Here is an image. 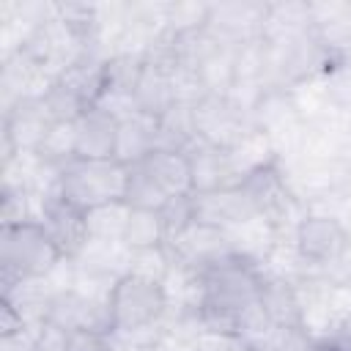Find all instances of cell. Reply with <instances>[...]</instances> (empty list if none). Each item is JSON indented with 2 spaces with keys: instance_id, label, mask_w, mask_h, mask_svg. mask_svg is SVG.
Listing matches in <instances>:
<instances>
[{
  "instance_id": "obj_8",
  "label": "cell",
  "mask_w": 351,
  "mask_h": 351,
  "mask_svg": "<svg viewBox=\"0 0 351 351\" xmlns=\"http://www.w3.org/2000/svg\"><path fill=\"white\" fill-rule=\"evenodd\" d=\"M258 304L271 326H304L302 296L285 277H263Z\"/></svg>"
},
{
  "instance_id": "obj_7",
  "label": "cell",
  "mask_w": 351,
  "mask_h": 351,
  "mask_svg": "<svg viewBox=\"0 0 351 351\" xmlns=\"http://www.w3.org/2000/svg\"><path fill=\"white\" fill-rule=\"evenodd\" d=\"M159 145V118L148 112H132L118 121V143H115V159L123 165L143 162L151 151Z\"/></svg>"
},
{
  "instance_id": "obj_6",
  "label": "cell",
  "mask_w": 351,
  "mask_h": 351,
  "mask_svg": "<svg viewBox=\"0 0 351 351\" xmlns=\"http://www.w3.org/2000/svg\"><path fill=\"white\" fill-rule=\"evenodd\" d=\"M118 118L101 107L77 118V156L74 159H115Z\"/></svg>"
},
{
  "instance_id": "obj_2",
  "label": "cell",
  "mask_w": 351,
  "mask_h": 351,
  "mask_svg": "<svg viewBox=\"0 0 351 351\" xmlns=\"http://www.w3.org/2000/svg\"><path fill=\"white\" fill-rule=\"evenodd\" d=\"M167 307L170 302L165 282L129 271L121 274L107 291V313L112 326L110 337H140L162 321Z\"/></svg>"
},
{
  "instance_id": "obj_4",
  "label": "cell",
  "mask_w": 351,
  "mask_h": 351,
  "mask_svg": "<svg viewBox=\"0 0 351 351\" xmlns=\"http://www.w3.org/2000/svg\"><path fill=\"white\" fill-rule=\"evenodd\" d=\"M293 247L304 263L329 266L351 250V233L332 214H304L293 230Z\"/></svg>"
},
{
  "instance_id": "obj_5",
  "label": "cell",
  "mask_w": 351,
  "mask_h": 351,
  "mask_svg": "<svg viewBox=\"0 0 351 351\" xmlns=\"http://www.w3.org/2000/svg\"><path fill=\"white\" fill-rule=\"evenodd\" d=\"M41 228L63 255V261H77L85 247L90 244V222L88 214L71 203H66L60 195H52L41 203L38 214Z\"/></svg>"
},
{
  "instance_id": "obj_10",
  "label": "cell",
  "mask_w": 351,
  "mask_h": 351,
  "mask_svg": "<svg viewBox=\"0 0 351 351\" xmlns=\"http://www.w3.org/2000/svg\"><path fill=\"white\" fill-rule=\"evenodd\" d=\"M192 351H252L247 340L239 332H217V329H200L195 335Z\"/></svg>"
},
{
  "instance_id": "obj_1",
  "label": "cell",
  "mask_w": 351,
  "mask_h": 351,
  "mask_svg": "<svg viewBox=\"0 0 351 351\" xmlns=\"http://www.w3.org/2000/svg\"><path fill=\"white\" fill-rule=\"evenodd\" d=\"M129 165L118 159H71L58 170V195L85 214L126 203Z\"/></svg>"
},
{
  "instance_id": "obj_9",
  "label": "cell",
  "mask_w": 351,
  "mask_h": 351,
  "mask_svg": "<svg viewBox=\"0 0 351 351\" xmlns=\"http://www.w3.org/2000/svg\"><path fill=\"white\" fill-rule=\"evenodd\" d=\"M126 250H151V247H165L167 230L162 222L159 211L148 208H129L126 222H123V236H121Z\"/></svg>"
},
{
  "instance_id": "obj_3",
  "label": "cell",
  "mask_w": 351,
  "mask_h": 351,
  "mask_svg": "<svg viewBox=\"0 0 351 351\" xmlns=\"http://www.w3.org/2000/svg\"><path fill=\"white\" fill-rule=\"evenodd\" d=\"M60 263L66 261L38 219L3 225L0 230L3 288L16 285L19 280H47Z\"/></svg>"
}]
</instances>
